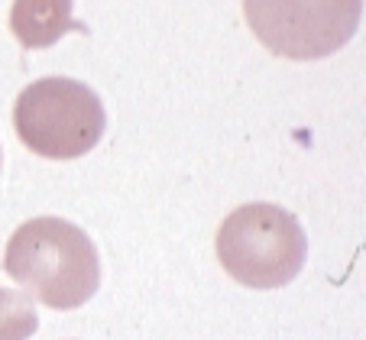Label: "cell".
<instances>
[{
	"instance_id": "obj_1",
	"label": "cell",
	"mask_w": 366,
	"mask_h": 340,
	"mask_svg": "<svg viewBox=\"0 0 366 340\" xmlns=\"http://www.w3.org/2000/svg\"><path fill=\"white\" fill-rule=\"evenodd\" d=\"M4 269L46 308L71 311L94 299L101 259L91 236L65 217H33L7 240Z\"/></svg>"
},
{
	"instance_id": "obj_2",
	"label": "cell",
	"mask_w": 366,
	"mask_h": 340,
	"mask_svg": "<svg viewBox=\"0 0 366 340\" xmlns=\"http://www.w3.org/2000/svg\"><path fill=\"white\" fill-rule=\"evenodd\" d=\"M224 272L247 289H282L308 259V236L292 211L253 201L230 211L214 240Z\"/></svg>"
},
{
	"instance_id": "obj_3",
	"label": "cell",
	"mask_w": 366,
	"mask_h": 340,
	"mask_svg": "<svg viewBox=\"0 0 366 340\" xmlns=\"http://www.w3.org/2000/svg\"><path fill=\"white\" fill-rule=\"evenodd\" d=\"M16 136L42 159H81L107 130L101 97L75 78H39L14 107Z\"/></svg>"
},
{
	"instance_id": "obj_4",
	"label": "cell",
	"mask_w": 366,
	"mask_h": 340,
	"mask_svg": "<svg viewBox=\"0 0 366 340\" xmlns=\"http://www.w3.org/2000/svg\"><path fill=\"white\" fill-rule=\"evenodd\" d=\"M253 36L292 62L327 59L357 36L363 0H243Z\"/></svg>"
},
{
	"instance_id": "obj_5",
	"label": "cell",
	"mask_w": 366,
	"mask_h": 340,
	"mask_svg": "<svg viewBox=\"0 0 366 340\" xmlns=\"http://www.w3.org/2000/svg\"><path fill=\"white\" fill-rule=\"evenodd\" d=\"M71 26V0H14L10 29L23 49L56 46Z\"/></svg>"
},
{
	"instance_id": "obj_6",
	"label": "cell",
	"mask_w": 366,
	"mask_h": 340,
	"mask_svg": "<svg viewBox=\"0 0 366 340\" xmlns=\"http://www.w3.org/2000/svg\"><path fill=\"white\" fill-rule=\"evenodd\" d=\"M39 331L36 305L16 289H0V340H29Z\"/></svg>"
}]
</instances>
